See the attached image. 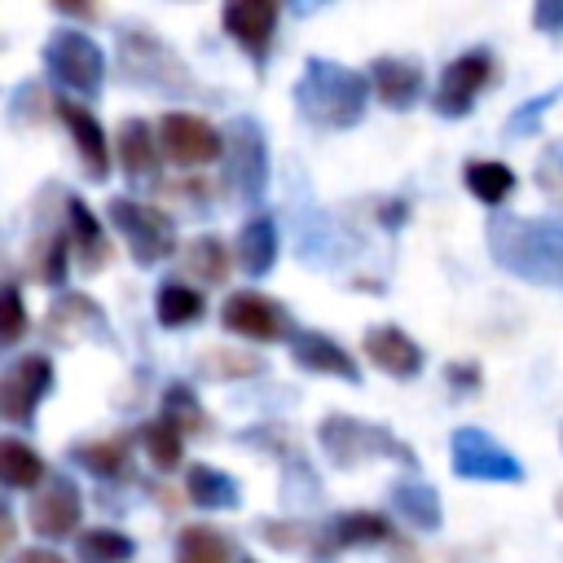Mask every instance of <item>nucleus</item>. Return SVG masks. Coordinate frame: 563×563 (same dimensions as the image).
Segmentation results:
<instances>
[{"label": "nucleus", "mask_w": 563, "mask_h": 563, "mask_svg": "<svg viewBox=\"0 0 563 563\" xmlns=\"http://www.w3.org/2000/svg\"><path fill=\"white\" fill-rule=\"evenodd\" d=\"M488 251L506 273L523 282L563 286V224L554 220H523L510 211H493Z\"/></svg>", "instance_id": "obj_1"}, {"label": "nucleus", "mask_w": 563, "mask_h": 563, "mask_svg": "<svg viewBox=\"0 0 563 563\" xmlns=\"http://www.w3.org/2000/svg\"><path fill=\"white\" fill-rule=\"evenodd\" d=\"M369 101V75L312 57L295 84V106L317 128H352L365 114Z\"/></svg>", "instance_id": "obj_2"}, {"label": "nucleus", "mask_w": 563, "mask_h": 563, "mask_svg": "<svg viewBox=\"0 0 563 563\" xmlns=\"http://www.w3.org/2000/svg\"><path fill=\"white\" fill-rule=\"evenodd\" d=\"M317 440H321V449H325L339 466H356L361 457L413 462L409 444H400L387 427H378V422H361V418H347V413H330V418L317 427Z\"/></svg>", "instance_id": "obj_3"}, {"label": "nucleus", "mask_w": 563, "mask_h": 563, "mask_svg": "<svg viewBox=\"0 0 563 563\" xmlns=\"http://www.w3.org/2000/svg\"><path fill=\"white\" fill-rule=\"evenodd\" d=\"M106 211H110V224L123 233V242L141 268H150L176 251V224L158 207H145L136 198H110Z\"/></svg>", "instance_id": "obj_4"}, {"label": "nucleus", "mask_w": 563, "mask_h": 563, "mask_svg": "<svg viewBox=\"0 0 563 563\" xmlns=\"http://www.w3.org/2000/svg\"><path fill=\"white\" fill-rule=\"evenodd\" d=\"M449 457H453V475H462V479H479V484H519L523 479L519 457L479 427H457L449 440Z\"/></svg>", "instance_id": "obj_5"}, {"label": "nucleus", "mask_w": 563, "mask_h": 563, "mask_svg": "<svg viewBox=\"0 0 563 563\" xmlns=\"http://www.w3.org/2000/svg\"><path fill=\"white\" fill-rule=\"evenodd\" d=\"M119 62H123V75L132 84H145V88H158V92H189L194 88L180 57L145 31L119 35Z\"/></svg>", "instance_id": "obj_6"}, {"label": "nucleus", "mask_w": 563, "mask_h": 563, "mask_svg": "<svg viewBox=\"0 0 563 563\" xmlns=\"http://www.w3.org/2000/svg\"><path fill=\"white\" fill-rule=\"evenodd\" d=\"M44 66L53 70L57 84L75 88V92H97L106 79V57L101 48L84 35V31H53V40L44 44Z\"/></svg>", "instance_id": "obj_7"}, {"label": "nucleus", "mask_w": 563, "mask_h": 563, "mask_svg": "<svg viewBox=\"0 0 563 563\" xmlns=\"http://www.w3.org/2000/svg\"><path fill=\"white\" fill-rule=\"evenodd\" d=\"M493 70H497V62H493L488 48H471V53L453 57L440 75V88H435V114L462 119L475 106V97L493 84Z\"/></svg>", "instance_id": "obj_8"}, {"label": "nucleus", "mask_w": 563, "mask_h": 563, "mask_svg": "<svg viewBox=\"0 0 563 563\" xmlns=\"http://www.w3.org/2000/svg\"><path fill=\"white\" fill-rule=\"evenodd\" d=\"M158 141H163V154L180 167H202L224 154V136L202 114H189V110H167L158 119Z\"/></svg>", "instance_id": "obj_9"}, {"label": "nucleus", "mask_w": 563, "mask_h": 563, "mask_svg": "<svg viewBox=\"0 0 563 563\" xmlns=\"http://www.w3.org/2000/svg\"><path fill=\"white\" fill-rule=\"evenodd\" d=\"M53 387V361L44 352H31V356H18L4 378H0V413L18 427H26L40 409V400L48 396Z\"/></svg>", "instance_id": "obj_10"}, {"label": "nucleus", "mask_w": 563, "mask_h": 563, "mask_svg": "<svg viewBox=\"0 0 563 563\" xmlns=\"http://www.w3.org/2000/svg\"><path fill=\"white\" fill-rule=\"evenodd\" d=\"M229 189L242 198V202H255L264 194V180H268V154H264V132L251 123V119H233L229 123Z\"/></svg>", "instance_id": "obj_11"}, {"label": "nucleus", "mask_w": 563, "mask_h": 563, "mask_svg": "<svg viewBox=\"0 0 563 563\" xmlns=\"http://www.w3.org/2000/svg\"><path fill=\"white\" fill-rule=\"evenodd\" d=\"M220 321L224 330L242 334V339H255V343H277L290 334V321H286V308L260 290H233L220 308Z\"/></svg>", "instance_id": "obj_12"}, {"label": "nucleus", "mask_w": 563, "mask_h": 563, "mask_svg": "<svg viewBox=\"0 0 563 563\" xmlns=\"http://www.w3.org/2000/svg\"><path fill=\"white\" fill-rule=\"evenodd\" d=\"M79 515H84V501H79L75 479H66V475L44 479L40 493L31 497V510H26L31 532L44 537V541H62V537H70V532L79 528Z\"/></svg>", "instance_id": "obj_13"}, {"label": "nucleus", "mask_w": 563, "mask_h": 563, "mask_svg": "<svg viewBox=\"0 0 563 563\" xmlns=\"http://www.w3.org/2000/svg\"><path fill=\"white\" fill-rule=\"evenodd\" d=\"M220 22L251 62H264L273 26H277V4L273 0H233L220 9Z\"/></svg>", "instance_id": "obj_14"}, {"label": "nucleus", "mask_w": 563, "mask_h": 563, "mask_svg": "<svg viewBox=\"0 0 563 563\" xmlns=\"http://www.w3.org/2000/svg\"><path fill=\"white\" fill-rule=\"evenodd\" d=\"M48 339L53 343H84V339H110V325H106V312L97 299L88 295H62L53 308H48V321H44Z\"/></svg>", "instance_id": "obj_15"}, {"label": "nucleus", "mask_w": 563, "mask_h": 563, "mask_svg": "<svg viewBox=\"0 0 563 563\" xmlns=\"http://www.w3.org/2000/svg\"><path fill=\"white\" fill-rule=\"evenodd\" d=\"M391 537V523L387 515L378 510H347V515H334L321 532H317V554H334V550H356V545H383Z\"/></svg>", "instance_id": "obj_16"}, {"label": "nucleus", "mask_w": 563, "mask_h": 563, "mask_svg": "<svg viewBox=\"0 0 563 563\" xmlns=\"http://www.w3.org/2000/svg\"><path fill=\"white\" fill-rule=\"evenodd\" d=\"M53 106H57V114H62V123H66V132H70L84 167H88V180H106L110 176V145H106L97 114H88V106H79V101H53Z\"/></svg>", "instance_id": "obj_17"}, {"label": "nucleus", "mask_w": 563, "mask_h": 563, "mask_svg": "<svg viewBox=\"0 0 563 563\" xmlns=\"http://www.w3.org/2000/svg\"><path fill=\"white\" fill-rule=\"evenodd\" d=\"M365 356L391 374V378H413L422 374V347L400 330V325H374L365 330Z\"/></svg>", "instance_id": "obj_18"}, {"label": "nucleus", "mask_w": 563, "mask_h": 563, "mask_svg": "<svg viewBox=\"0 0 563 563\" xmlns=\"http://www.w3.org/2000/svg\"><path fill=\"white\" fill-rule=\"evenodd\" d=\"M290 356L299 369H312V374H334L343 383H356L361 369L352 361V352H343V343H334L330 334H317V330H303L290 339Z\"/></svg>", "instance_id": "obj_19"}, {"label": "nucleus", "mask_w": 563, "mask_h": 563, "mask_svg": "<svg viewBox=\"0 0 563 563\" xmlns=\"http://www.w3.org/2000/svg\"><path fill=\"white\" fill-rule=\"evenodd\" d=\"M369 88H374V97H378L383 106L405 110V106H413L418 92H422V66H418V62H405V57H378V62L369 66Z\"/></svg>", "instance_id": "obj_20"}, {"label": "nucleus", "mask_w": 563, "mask_h": 563, "mask_svg": "<svg viewBox=\"0 0 563 563\" xmlns=\"http://www.w3.org/2000/svg\"><path fill=\"white\" fill-rule=\"evenodd\" d=\"M233 260L242 264L246 277H264L277 260V224L268 216H251L233 238Z\"/></svg>", "instance_id": "obj_21"}, {"label": "nucleus", "mask_w": 563, "mask_h": 563, "mask_svg": "<svg viewBox=\"0 0 563 563\" xmlns=\"http://www.w3.org/2000/svg\"><path fill=\"white\" fill-rule=\"evenodd\" d=\"M119 163L128 176H154L158 172V136L145 119H128L119 123V145H114Z\"/></svg>", "instance_id": "obj_22"}, {"label": "nucleus", "mask_w": 563, "mask_h": 563, "mask_svg": "<svg viewBox=\"0 0 563 563\" xmlns=\"http://www.w3.org/2000/svg\"><path fill=\"white\" fill-rule=\"evenodd\" d=\"M66 211H70V238H75L79 264H84L88 273L106 268V264H110V238H106V229L97 224V216H92L79 198H70V202H66Z\"/></svg>", "instance_id": "obj_23"}, {"label": "nucleus", "mask_w": 563, "mask_h": 563, "mask_svg": "<svg viewBox=\"0 0 563 563\" xmlns=\"http://www.w3.org/2000/svg\"><path fill=\"white\" fill-rule=\"evenodd\" d=\"M185 488H189V501L202 506V510H233L238 506V479L216 471V466H207V462L189 466Z\"/></svg>", "instance_id": "obj_24"}, {"label": "nucleus", "mask_w": 563, "mask_h": 563, "mask_svg": "<svg viewBox=\"0 0 563 563\" xmlns=\"http://www.w3.org/2000/svg\"><path fill=\"white\" fill-rule=\"evenodd\" d=\"M0 484L4 488H40L44 484V457L18 435H0Z\"/></svg>", "instance_id": "obj_25"}, {"label": "nucleus", "mask_w": 563, "mask_h": 563, "mask_svg": "<svg viewBox=\"0 0 563 563\" xmlns=\"http://www.w3.org/2000/svg\"><path fill=\"white\" fill-rule=\"evenodd\" d=\"M176 563H233V541L211 523H185L176 532Z\"/></svg>", "instance_id": "obj_26"}, {"label": "nucleus", "mask_w": 563, "mask_h": 563, "mask_svg": "<svg viewBox=\"0 0 563 563\" xmlns=\"http://www.w3.org/2000/svg\"><path fill=\"white\" fill-rule=\"evenodd\" d=\"M180 264L194 282H207V286H220L229 277V246L216 238V233H202L194 238L185 251H180Z\"/></svg>", "instance_id": "obj_27"}, {"label": "nucleus", "mask_w": 563, "mask_h": 563, "mask_svg": "<svg viewBox=\"0 0 563 563\" xmlns=\"http://www.w3.org/2000/svg\"><path fill=\"white\" fill-rule=\"evenodd\" d=\"M154 312H158V321L163 325H189V321H198L202 312H207V299H202V290H194V286H185L180 277H172V282H163L158 286V295H154Z\"/></svg>", "instance_id": "obj_28"}, {"label": "nucleus", "mask_w": 563, "mask_h": 563, "mask_svg": "<svg viewBox=\"0 0 563 563\" xmlns=\"http://www.w3.org/2000/svg\"><path fill=\"white\" fill-rule=\"evenodd\" d=\"M70 457L88 471V475H101V479H114L128 471V440L123 435H106V440H79L70 449Z\"/></svg>", "instance_id": "obj_29"}, {"label": "nucleus", "mask_w": 563, "mask_h": 563, "mask_svg": "<svg viewBox=\"0 0 563 563\" xmlns=\"http://www.w3.org/2000/svg\"><path fill=\"white\" fill-rule=\"evenodd\" d=\"M391 506H396V510L405 515V523L418 528V532L440 528V493L427 488V484H396V488H391Z\"/></svg>", "instance_id": "obj_30"}, {"label": "nucleus", "mask_w": 563, "mask_h": 563, "mask_svg": "<svg viewBox=\"0 0 563 563\" xmlns=\"http://www.w3.org/2000/svg\"><path fill=\"white\" fill-rule=\"evenodd\" d=\"M466 189L484 202V207H501L515 189V172L506 163H493V158H479V163H466Z\"/></svg>", "instance_id": "obj_31"}, {"label": "nucleus", "mask_w": 563, "mask_h": 563, "mask_svg": "<svg viewBox=\"0 0 563 563\" xmlns=\"http://www.w3.org/2000/svg\"><path fill=\"white\" fill-rule=\"evenodd\" d=\"M141 444H145V457L158 466V471H176L180 457H185V431L167 418H154L141 427Z\"/></svg>", "instance_id": "obj_32"}, {"label": "nucleus", "mask_w": 563, "mask_h": 563, "mask_svg": "<svg viewBox=\"0 0 563 563\" xmlns=\"http://www.w3.org/2000/svg\"><path fill=\"white\" fill-rule=\"evenodd\" d=\"M75 554H79V563H128L136 554V541L114 528H88V532H79Z\"/></svg>", "instance_id": "obj_33"}, {"label": "nucleus", "mask_w": 563, "mask_h": 563, "mask_svg": "<svg viewBox=\"0 0 563 563\" xmlns=\"http://www.w3.org/2000/svg\"><path fill=\"white\" fill-rule=\"evenodd\" d=\"M26 330H31V321H26V299H22V290H18L13 282H4V286H0V347L22 343Z\"/></svg>", "instance_id": "obj_34"}, {"label": "nucleus", "mask_w": 563, "mask_h": 563, "mask_svg": "<svg viewBox=\"0 0 563 563\" xmlns=\"http://www.w3.org/2000/svg\"><path fill=\"white\" fill-rule=\"evenodd\" d=\"M202 365L216 378H251V374L264 369V361L255 352H238V347H207L202 352Z\"/></svg>", "instance_id": "obj_35"}, {"label": "nucleus", "mask_w": 563, "mask_h": 563, "mask_svg": "<svg viewBox=\"0 0 563 563\" xmlns=\"http://www.w3.org/2000/svg\"><path fill=\"white\" fill-rule=\"evenodd\" d=\"M163 418L167 422H176L180 431H198V435H207L211 427H207V413H202V405L185 391V383H172L167 387V400H163Z\"/></svg>", "instance_id": "obj_36"}, {"label": "nucleus", "mask_w": 563, "mask_h": 563, "mask_svg": "<svg viewBox=\"0 0 563 563\" xmlns=\"http://www.w3.org/2000/svg\"><path fill=\"white\" fill-rule=\"evenodd\" d=\"M537 189L563 211V145H545V154L537 158Z\"/></svg>", "instance_id": "obj_37"}, {"label": "nucleus", "mask_w": 563, "mask_h": 563, "mask_svg": "<svg viewBox=\"0 0 563 563\" xmlns=\"http://www.w3.org/2000/svg\"><path fill=\"white\" fill-rule=\"evenodd\" d=\"M255 532L268 541V545H277V550H299V545H317V532L312 528H303V523H282V519H260L255 523Z\"/></svg>", "instance_id": "obj_38"}, {"label": "nucleus", "mask_w": 563, "mask_h": 563, "mask_svg": "<svg viewBox=\"0 0 563 563\" xmlns=\"http://www.w3.org/2000/svg\"><path fill=\"white\" fill-rule=\"evenodd\" d=\"M559 97H563V88H554V92H545V97H532V101H528V106H523V110H519V114L506 123V132H510V136L532 132V123H537V119H541V114H545V110H550Z\"/></svg>", "instance_id": "obj_39"}, {"label": "nucleus", "mask_w": 563, "mask_h": 563, "mask_svg": "<svg viewBox=\"0 0 563 563\" xmlns=\"http://www.w3.org/2000/svg\"><path fill=\"white\" fill-rule=\"evenodd\" d=\"M532 22H537L545 35H559V31H563V4H554V0L537 4V9H532Z\"/></svg>", "instance_id": "obj_40"}, {"label": "nucleus", "mask_w": 563, "mask_h": 563, "mask_svg": "<svg viewBox=\"0 0 563 563\" xmlns=\"http://www.w3.org/2000/svg\"><path fill=\"white\" fill-rule=\"evenodd\" d=\"M444 374H449V383H453L457 391H475V387H479V365H466V361H453V365H449Z\"/></svg>", "instance_id": "obj_41"}, {"label": "nucleus", "mask_w": 563, "mask_h": 563, "mask_svg": "<svg viewBox=\"0 0 563 563\" xmlns=\"http://www.w3.org/2000/svg\"><path fill=\"white\" fill-rule=\"evenodd\" d=\"M13 563H66L57 550H44V545H31V550H22Z\"/></svg>", "instance_id": "obj_42"}, {"label": "nucleus", "mask_w": 563, "mask_h": 563, "mask_svg": "<svg viewBox=\"0 0 563 563\" xmlns=\"http://www.w3.org/2000/svg\"><path fill=\"white\" fill-rule=\"evenodd\" d=\"M13 532H18V523H13V510L0 501V554L13 545Z\"/></svg>", "instance_id": "obj_43"}, {"label": "nucleus", "mask_w": 563, "mask_h": 563, "mask_svg": "<svg viewBox=\"0 0 563 563\" xmlns=\"http://www.w3.org/2000/svg\"><path fill=\"white\" fill-rule=\"evenodd\" d=\"M554 510H559V515H563V488H559V497H554Z\"/></svg>", "instance_id": "obj_44"}, {"label": "nucleus", "mask_w": 563, "mask_h": 563, "mask_svg": "<svg viewBox=\"0 0 563 563\" xmlns=\"http://www.w3.org/2000/svg\"><path fill=\"white\" fill-rule=\"evenodd\" d=\"M559 440H563V435H559Z\"/></svg>", "instance_id": "obj_45"}]
</instances>
